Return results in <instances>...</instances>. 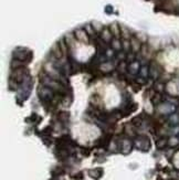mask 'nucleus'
Returning a JSON list of instances; mask_svg holds the SVG:
<instances>
[{"label": "nucleus", "instance_id": "obj_1", "mask_svg": "<svg viewBox=\"0 0 179 180\" xmlns=\"http://www.w3.org/2000/svg\"><path fill=\"white\" fill-rule=\"evenodd\" d=\"M89 34H87V32L85 31V29H76L74 31V38L76 40H79V41L81 42H85V43H87L89 42Z\"/></svg>", "mask_w": 179, "mask_h": 180}, {"label": "nucleus", "instance_id": "obj_2", "mask_svg": "<svg viewBox=\"0 0 179 180\" xmlns=\"http://www.w3.org/2000/svg\"><path fill=\"white\" fill-rule=\"evenodd\" d=\"M101 39L102 41H104L105 43H109L113 40V34H112L111 30L107 29V28H104L103 31L101 32Z\"/></svg>", "mask_w": 179, "mask_h": 180}, {"label": "nucleus", "instance_id": "obj_3", "mask_svg": "<svg viewBox=\"0 0 179 180\" xmlns=\"http://www.w3.org/2000/svg\"><path fill=\"white\" fill-rule=\"evenodd\" d=\"M109 30H111L112 34L115 39H119L122 37L121 33V26H119L117 23H112L111 27H109Z\"/></svg>", "mask_w": 179, "mask_h": 180}, {"label": "nucleus", "instance_id": "obj_4", "mask_svg": "<svg viewBox=\"0 0 179 180\" xmlns=\"http://www.w3.org/2000/svg\"><path fill=\"white\" fill-rule=\"evenodd\" d=\"M51 54H52L56 59H58V60H60V59L64 55L62 50H61L60 45H59V43H56L53 46H52V49H51Z\"/></svg>", "mask_w": 179, "mask_h": 180}, {"label": "nucleus", "instance_id": "obj_5", "mask_svg": "<svg viewBox=\"0 0 179 180\" xmlns=\"http://www.w3.org/2000/svg\"><path fill=\"white\" fill-rule=\"evenodd\" d=\"M142 49V46H140V41L137 39V38H132L131 39V50L136 53L138 52L139 50Z\"/></svg>", "mask_w": 179, "mask_h": 180}, {"label": "nucleus", "instance_id": "obj_6", "mask_svg": "<svg viewBox=\"0 0 179 180\" xmlns=\"http://www.w3.org/2000/svg\"><path fill=\"white\" fill-rule=\"evenodd\" d=\"M112 49L116 50V51H119L121 49H123V45H122V42L119 41V39H114L112 40Z\"/></svg>", "mask_w": 179, "mask_h": 180}, {"label": "nucleus", "instance_id": "obj_7", "mask_svg": "<svg viewBox=\"0 0 179 180\" xmlns=\"http://www.w3.org/2000/svg\"><path fill=\"white\" fill-rule=\"evenodd\" d=\"M121 33H122V37H123L124 40H128L132 39L131 38V34H129V30L125 27V26H121Z\"/></svg>", "mask_w": 179, "mask_h": 180}, {"label": "nucleus", "instance_id": "obj_8", "mask_svg": "<svg viewBox=\"0 0 179 180\" xmlns=\"http://www.w3.org/2000/svg\"><path fill=\"white\" fill-rule=\"evenodd\" d=\"M92 27H93V29L95 30V32H97V33H101V32L103 31V29H104V28H103V25L97 21L92 22Z\"/></svg>", "mask_w": 179, "mask_h": 180}, {"label": "nucleus", "instance_id": "obj_9", "mask_svg": "<svg viewBox=\"0 0 179 180\" xmlns=\"http://www.w3.org/2000/svg\"><path fill=\"white\" fill-rule=\"evenodd\" d=\"M138 70H139V64H138V62H132V63L129 64V71H131L132 73H136V72H138Z\"/></svg>", "mask_w": 179, "mask_h": 180}, {"label": "nucleus", "instance_id": "obj_10", "mask_svg": "<svg viewBox=\"0 0 179 180\" xmlns=\"http://www.w3.org/2000/svg\"><path fill=\"white\" fill-rule=\"evenodd\" d=\"M113 70V64L111 63H103L102 64V71L103 72H109Z\"/></svg>", "mask_w": 179, "mask_h": 180}, {"label": "nucleus", "instance_id": "obj_11", "mask_svg": "<svg viewBox=\"0 0 179 180\" xmlns=\"http://www.w3.org/2000/svg\"><path fill=\"white\" fill-rule=\"evenodd\" d=\"M85 31L87 32V34H89L90 37H92L93 34H95V30L93 29L92 25H86V26H85Z\"/></svg>", "mask_w": 179, "mask_h": 180}, {"label": "nucleus", "instance_id": "obj_12", "mask_svg": "<svg viewBox=\"0 0 179 180\" xmlns=\"http://www.w3.org/2000/svg\"><path fill=\"white\" fill-rule=\"evenodd\" d=\"M122 45H123V50L124 51H129V49H131V41H128V40H124L123 42H122Z\"/></svg>", "mask_w": 179, "mask_h": 180}, {"label": "nucleus", "instance_id": "obj_13", "mask_svg": "<svg viewBox=\"0 0 179 180\" xmlns=\"http://www.w3.org/2000/svg\"><path fill=\"white\" fill-rule=\"evenodd\" d=\"M166 88V85H165L164 83H162V82H157L155 84V90L156 91H158V92H162V91Z\"/></svg>", "mask_w": 179, "mask_h": 180}, {"label": "nucleus", "instance_id": "obj_14", "mask_svg": "<svg viewBox=\"0 0 179 180\" xmlns=\"http://www.w3.org/2000/svg\"><path fill=\"white\" fill-rule=\"evenodd\" d=\"M168 144H169L170 146H175V145H178V144H179V139L176 138V137H172V138H170V140L168 141Z\"/></svg>", "mask_w": 179, "mask_h": 180}, {"label": "nucleus", "instance_id": "obj_15", "mask_svg": "<svg viewBox=\"0 0 179 180\" xmlns=\"http://www.w3.org/2000/svg\"><path fill=\"white\" fill-rule=\"evenodd\" d=\"M166 144H167V140H166L165 138H162V139H160L159 141H157V147L158 148H162Z\"/></svg>", "mask_w": 179, "mask_h": 180}, {"label": "nucleus", "instance_id": "obj_16", "mask_svg": "<svg viewBox=\"0 0 179 180\" xmlns=\"http://www.w3.org/2000/svg\"><path fill=\"white\" fill-rule=\"evenodd\" d=\"M142 73H143V78H146L148 74V70L146 66H143V69H142Z\"/></svg>", "mask_w": 179, "mask_h": 180}, {"label": "nucleus", "instance_id": "obj_17", "mask_svg": "<svg viewBox=\"0 0 179 180\" xmlns=\"http://www.w3.org/2000/svg\"><path fill=\"white\" fill-rule=\"evenodd\" d=\"M125 66H126V64H125V62H122L121 64H119V72H124L125 71Z\"/></svg>", "mask_w": 179, "mask_h": 180}]
</instances>
